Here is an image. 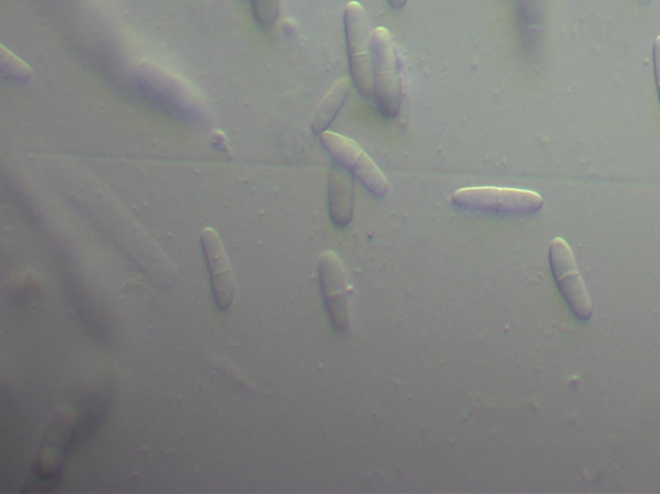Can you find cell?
Returning a JSON list of instances; mask_svg holds the SVG:
<instances>
[{
	"label": "cell",
	"instance_id": "obj_1",
	"mask_svg": "<svg viewBox=\"0 0 660 494\" xmlns=\"http://www.w3.org/2000/svg\"><path fill=\"white\" fill-rule=\"evenodd\" d=\"M450 201L455 208L471 213L501 217L532 216L545 203L537 192L499 187L462 188Z\"/></svg>",
	"mask_w": 660,
	"mask_h": 494
},
{
	"label": "cell",
	"instance_id": "obj_2",
	"mask_svg": "<svg viewBox=\"0 0 660 494\" xmlns=\"http://www.w3.org/2000/svg\"><path fill=\"white\" fill-rule=\"evenodd\" d=\"M345 31L353 81L363 97L371 98L375 96L373 35L367 12L359 2L345 7Z\"/></svg>",
	"mask_w": 660,
	"mask_h": 494
},
{
	"label": "cell",
	"instance_id": "obj_3",
	"mask_svg": "<svg viewBox=\"0 0 660 494\" xmlns=\"http://www.w3.org/2000/svg\"><path fill=\"white\" fill-rule=\"evenodd\" d=\"M373 72L379 112L394 119L400 113L401 82L394 39L385 28H378L373 33Z\"/></svg>",
	"mask_w": 660,
	"mask_h": 494
},
{
	"label": "cell",
	"instance_id": "obj_4",
	"mask_svg": "<svg viewBox=\"0 0 660 494\" xmlns=\"http://www.w3.org/2000/svg\"><path fill=\"white\" fill-rule=\"evenodd\" d=\"M549 263L556 284L574 316L582 320L591 318L594 315L593 303L568 242L561 238L551 242Z\"/></svg>",
	"mask_w": 660,
	"mask_h": 494
},
{
	"label": "cell",
	"instance_id": "obj_5",
	"mask_svg": "<svg viewBox=\"0 0 660 494\" xmlns=\"http://www.w3.org/2000/svg\"><path fill=\"white\" fill-rule=\"evenodd\" d=\"M321 143L325 150L332 155V158L345 169L354 172V176L371 193L378 196L387 193L390 183H388L383 170L377 167V164L364 153L355 140L327 130L321 135Z\"/></svg>",
	"mask_w": 660,
	"mask_h": 494
},
{
	"label": "cell",
	"instance_id": "obj_6",
	"mask_svg": "<svg viewBox=\"0 0 660 494\" xmlns=\"http://www.w3.org/2000/svg\"><path fill=\"white\" fill-rule=\"evenodd\" d=\"M201 246H203L206 262L211 273L212 288L217 308L227 312L235 299V277L224 251L219 232L212 227L201 231Z\"/></svg>",
	"mask_w": 660,
	"mask_h": 494
},
{
	"label": "cell",
	"instance_id": "obj_7",
	"mask_svg": "<svg viewBox=\"0 0 660 494\" xmlns=\"http://www.w3.org/2000/svg\"><path fill=\"white\" fill-rule=\"evenodd\" d=\"M319 273L324 301L327 303L332 324L338 333H345L349 316L344 263L333 251H325L321 256Z\"/></svg>",
	"mask_w": 660,
	"mask_h": 494
},
{
	"label": "cell",
	"instance_id": "obj_8",
	"mask_svg": "<svg viewBox=\"0 0 660 494\" xmlns=\"http://www.w3.org/2000/svg\"><path fill=\"white\" fill-rule=\"evenodd\" d=\"M329 210L334 224L346 227L353 219L354 211V180L347 171L338 167L331 170L329 176Z\"/></svg>",
	"mask_w": 660,
	"mask_h": 494
},
{
	"label": "cell",
	"instance_id": "obj_9",
	"mask_svg": "<svg viewBox=\"0 0 660 494\" xmlns=\"http://www.w3.org/2000/svg\"><path fill=\"white\" fill-rule=\"evenodd\" d=\"M349 90H352V81L348 77H344L336 85H333V88L325 96L319 108H317L312 125L314 135H323L324 132H327L341 112L342 106H344Z\"/></svg>",
	"mask_w": 660,
	"mask_h": 494
},
{
	"label": "cell",
	"instance_id": "obj_10",
	"mask_svg": "<svg viewBox=\"0 0 660 494\" xmlns=\"http://www.w3.org/2000/svg\"><path fill=\"white\" fill-rule=\"evenodd\" d=\"M255 21L262 28L274 25L281 14V0H252Z\"/></svg>",
	"mask_w": 660,
	"mask_h": 494
},
{
	"label": "cell",
	"instance_id": "obj_11",
	"mask_svg": "<svg viewBox=\"0 0 660 494\" xmlns=\"http://www.w3.org/2000/svg\"><path fill=\"white\" fill-rule=\"evenodd\" d=\"M0 61H2L0 62V65H2L3 72L15 77V80L25 82L30 80L31 75H33V70H31L25 62L15 57L12 52L7 51L3 45L2 54H0Z\"/></svg>",
	"mask_w": 660,
	"mask_h": 494
},
{
	"label": "cell",
	"instance_id": "obj_12",
	"mask_svg": "<svg viewBox=\"0 0 660 494\" xmlns=\"http://www.w3.org/2000/svg\"><path fill=\"white\" fill-rule=\"evenodd\" d=\"M212 144L216 145L222 153H228L230 150L229 139L227 136L223 135V132L216 130L212 135Z\"/></svg>",
	"mask_w": 660,
	"mask_h": 494
},
{
	"label": "cell",
	"instance_id": "obj_13",
	"mask_svg": "<svg viewBox=\"0 0 660 494\" xmlns=\"http://www.w3.org/2000/svg\"><path fill=\"white\" fill-rule=\"evenodd\" d=\"M653 53H654L656 81H657L658 94H659V101H660V36H658L656 39L654 46H653Z\"/></svg>",
	"mask_w": 660,
	"mask_h": 494
},
{
	"label": "cell",
	"instance_id": "obj_14",
	"mask_svg": "<svg viewBox=\"0 0 660 494\" xmlns=\"http://www.w3.org/2000/svg\"><path fill=\"white\" fill-rule=\"evenodd\" d=\"M388 3H390L395 10H401V8L407 6L408 0H388Z\"/></svg>",
	"mask_w": 660,
	"mask_h": 494
},
{
	"label": "cell",
	"instance_id": "obj_15",
	"mask_svg": "<svg viewBox=\"0 0 660 494\" xmlns=\"http://www.w3.org/2000/svg\"><path fill=\"white\" fill-rule=\"evenodd\" d=\"M640 2L648 6L653 2V0H640Z\"/></svg>",
	"mask_w": 660,
	"mask_h": 494
}]
</instances>
